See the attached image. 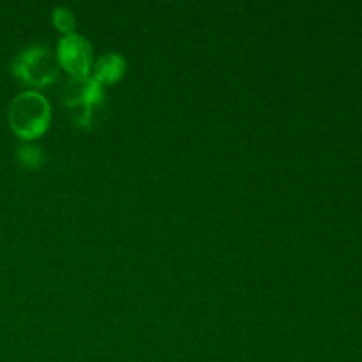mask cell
Instances as JSON below:
<instances>
[{"label": "cell", "instance_id": "cell-2", "mask_svg": "<svg viewBox=\"0 0 362 362\" xmlns=\"http://www.w3.org/2000/svg\"><path fill=\"white\" fill-rule=\"evenodd\" d=\"M103 85L92 76L71 78L64 88V105L71 112V119L76 126L87 127L94 120V110L103 103Z\"/></svg>", "mask_w": 362, "mask_h": 362}, {"label": "cell", "instance_id": "cell-6", "mask_svg": "<svg viewBox=\"0 0 362 362\" xmlns=\"http://www.w3.org/2000/svg\"><path fill=\"white\" fill-rule=\"evenodd\" d=\"M18 161L21 163L27 168H37L45 161V156H42V148L37 145L32 144H21L16 151Z\"/></svg>", "mask_w": 362, "mask_h": 362}, {"label": "cell", "instance_id": "cell-7", "mask_svg": "<svg viewBox=\"0 0 362 362\" xmlns=\"http://www.w3.org/2000/svg\"><path fill=\"white\" fill-rule=\"evenodd\" d=\"M53 23L66 34H71L74 28V14L67 7H55L53 9Z\"/></svg>", "mask_w": 362, "mask_h": 362}, {"label": "cell", "instance_id": "cell-5", "mask_svg": "<svg viewBox=\"0 0 362 362\" xmlns=\"http://www.w3.org/2000/svg\"><path fill=\"white\" fill-rule=\"evenodd\" d=\"M126 73V60L120 53H105L92 66V78L98 83H113Z\"/></svg>", "mask_w": 362, "mask_h": 362}, {"label": "cell", "instance_id": "cell-4", "mask_svg": "<svg viewBox=\"0 0 362 362\" xmlns=\"http://www.w3.org/2000/svg\"><path fill=\"white\" fill-rule=\"evenodd\" d=\"M59 64L71 74V78L88 76L94 66V53L87 37L81 34L71 32L59 41L57 48Z\"/></svg>", "mask_w": 362, "mask_h": 362}, {"label": "cell", "instance_id": "cell-3", "mask_svg": "<svg viewBox=\"0 0 362 362\" xmlns=\"http://www.w3.org/2000/svg\"><path fill=\"white\" fill-rule=\"evenodd\" d=\"M13 73L27 83L45 87L59 74V59L48 46L30 45L13 60Z\"/></svg>", "mask_w": 362, "mask_h": 362}, {"label": "cell", "instance_id": "cell-1", "mask_svg": "<svg viewBox=\"0 0 362 362\" xmlns=\"http://www.w3.org/2000/svg\"><path fill=\"white\" fill-rule=\"evenodd\" d=\"M52 108L48 99L35 90L18 94L9 105V124L23 140H35L49 126Z\"/></svg>", "mask_w": 362, "mask_h": 362}]
</instances>
